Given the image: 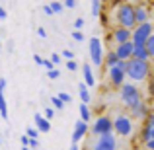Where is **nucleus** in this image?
I'll return each mask as SVG.
<instances>
[{
  "label": "nucleus",
  "instance_id": "nucleus-45",
  "mask_svg": "<svg viewBox=\"0 0 154 150\" xmlns=\"http://www.w3.org/2000/svg\"><path fill=\"white\" fill-rule=\"evenodd\" d=\"M70 150H80V144H72V146H70Z\"/></svg>",
  "mask_w": 154,
  "mask_h": 150
},
{
  "label": "nucleus",
  "instance_id": "nucleus-24",
  "mask_svg": "<svg viewBox=\"0 0 154 150\" xmlns=\"http://www.w3.org/2000/svg\"><path fill=\"white\" fill-rule=\"evenodd\" d=\"M103 0H92V16L94 18H98L100 16V12H102V6H103Z\"/></svg>",
  "mask_w": 154,
  "mask_h": 150
},
{
  "label": "nucleus",
  "instance_id": "nucleus-10",
  "mask_svg": "<svg viewBox=\"0 0 154 150\" xmlns=\"http://www.w3.org/2000/svg\"><path fill=\"white\" fill-rule=\"evenodd\" d=\"M133 8H135V26L150 22V10L146 4H133Z\"/></svg>",
  "mask_w": 154,
  "mask_h": 150
},
{
  "label": "nucleus",
  "instance_id": "nucleus-23",
  "mask_svg": "<svg viewBox=\"0 0 154 150\" xmlns=\"http://www.w3.org/2000/svg\"><path fill=\"white\" fill-rule=\"evenodd\" d=\"M143 47L146 49V53L150 55V59H152V57H154V33L146 39V41H144V45H143Z\"/></svg>",
  "mask_w": 154,
  "mask_h": 150
},
{
  "label": "nucleus",
  "instance_id": "nucleus-43",
  "mask_svg": "<svg viewBox=\"0 0 154 150\" xmlns=\"http://www.w3.org/2000/svg\"><path fill=\"white\" fill-rule=\"evenodd\" d=\"M33 63H35V64H39V66H41L43 59H41V57H39V55H33Z\"/></svg>",
  "mask_w": 154,
  "mask_h": 150
},
{
  "label": "nucleus",
  "instance_id": "nucleus-7",
  "mask_svg": "<svg viewBox=\"0 0 154 150\" xmlns=\"http://www.w3.org/2000/svg\"><path fill=\"white\" fill-rule=\"evenodd\" d=\"M90 150H117V136L113 133L96 136V140L90 142Z\"/></svg>",
  "mask_w": 154,
  "mask_h": 150
},
{
  "label": "nucleus",
  "instance_id": "nucleus-39",
  "mask_svg": "<svg viewBox=\"0 0 154 150\" xmlns=\"http://www.w3.org/2000/svg\"><path fill=\"white\" fill-rule=\"evenodd\" d=\"M98 18L102 20V26H107V14H105V12H100Z\"/></svg>",
  "mask_w": 154,
  "mask_h": 150
},
{
  "label": "nucleus",
  "instance_id": "nucleus-37",
  "mask_svg": "<svg viewBox=\"0 0 154 150\" xmlns=\"http://www.w3.org/2000/svg\"><path fill=\"white\" fill-rule=\"evenodd\" d=\"M63 6L64 8H76V0H64Z\"/></svg>",
  "mask_w": 154,
  "mask_h": 150
},
{
  "label": "nucleus",
  "instance_id": "nucleus-13",
  "mask_svg": "<svg viewBox=\"0 0 154 150\" xmlns=\"http://www.w3.org/2000/svg\"><path fill=\"white\" fill-rule=\"evenodd\" d=\"M113 53H115V57L119 60H129L131 59V53H133V43L127 41V43H121V45H115Z\"/></svg>",
  "mask_w": 154,
  "mask_h": 150
},
{
  "label": "nucleus",
  "instance_id": "nucleus-49",
  "mask_svg": "<svg viewBox=\"0 0 154 150\" xmlns=\"http://www.w3.org/2000/svg\"><path fill=\"white\" fill-rule=\"evenodd\" d=\"M0 144H2V139H0Z\"/></svg>",
  "mask_w": 154,
  "mask_h": 150
},
{
  "label": "nucleus",
  "instance_id": "nucleus-3",
  "mask_svg": "<svg viewBox=\"0 0 154 150\" xmlns=\"http://www.w3.org/2000/svg\"><path fill=\"white\" fill-rule=\"evenodd\" d=\"M111 127H113V135L121 136V139H129V136L135 133L133 119L127 115V113H117V115L111 119Z\"/></svg>",
  "mask_w": 154,
  "mask_h": 150
},
{
  "label": "nucleus",
  "instance_id": "nucleus-15",
  "mask_svg": "<svg viewBox=\"0 0 154 150\" xmlns=\"http://www.w3.org/2000/svg\"><path fill=\"white\" fill-rule=\"evenodd\" d=\"M6 80L0 78V117L4 121H8V103H6V98H4V90H6Z\"/></svg>",
  "mask_w": 154,
  "mask_h": 150
},
{
  "label": "nucleus",
  "instance_id": "nucleus-16",
  "mask_svg": "<svg viewBox=\"0 0 154 150\" xmlns=\"http://www.w3.org/2000/svg\"><path fill=\"white\" fill-rule=\"evenodd\" d=\"M82 74H84V86L86 88H94L96 86V76L92 72V64H82Z\"/></svg>",
  "mask_w": 154,
  "mask_h": 150
},
{
  "label": "nucleus",
  "instance_id": "nucleus-18",
  "mask_svg": "<svg viewBox=\"0 0 154 150\" xmlns=\"http://www.w3.org/2000/svg\"><path fill=\"white\" fill-rule=\"evenodd\" d=\"M131 59H137V60H150V55L146 53V49H144L143 45H133Z\"/></svg>",
  "mask_w": 154,
  "mask_h": 150
},
{
  "label": "nucleus",
  "instance_id": "nucleus-27",
  "mask_svg": "<svg viewBox=\"0 0 154 150\" xmlns=\"http://www.w3.org/2000/svg\"><path fill=\"white\" fill-rule=\"evenodd\" d=\"M57 98H59L60 101H63L64 105H66V103H70V101H72V96H70V94H66V92H60V94L57 96Z\"/></svg>",
  "mask_w": 154,
  "mask_h": 150
},
{
  "label": "nucleus",
  "instance_id": "nucleus-21",
  "mask_svg": "<svg viewBox=\"0 0 154 150\" xmlns=\"http://www.w3.org/2000/svg\"><path fill=\"white\" fill-rule=\"evenodd\" d=\"M117 60H119V59L115 57V53H113V51L103 53V63H105V66H107V68H109V66H115Z\"/></svg>",
  "mask_w": 154,
  "mask_h": 150
},
{
  "label": "nucleus",
  "instance_id": "nucleus-25",
  "mask_svg": "<svg viewBox=\"0 0 154 150\" xmlns=\"http://www.w3.org/2000/svg\"><path fill=\"white\" fill-rule=\"evenodd\" d=\"M49 8H51L53 14H63V10H64V6H63V2H60V0H55V2H51Z\"/></svg>",
  "mask_w": 154,
  "mask_h": 150
},
{
  "label": "nucleus",
  "instance_id": "nucleus-50",
  "mask_svg": "<svg viewBox=\"0 0 154 150\" xmlns=\"http://www.w3.org/2000/svg\"><path fill=\"white\" fill-rule=\"evenodd\" d=\"M123 2H125V0H123Z\"/></svg>",
  "mask_w": 154,
  "mask_h": 150
},
{
  "label": "nucleus",
  "instance_id": "nucleus-30",
  "mask_svg": "<svg viewBox=\"0 0 154 150\" xmlns=\"http://www.w3.org/2000/svg\"><path fill=\"white\" fill-rule=\"evenodd\" d=\"M72 39H74V41H84V33H82V31H78V29H74V31H72Z\"/></svg>",
  "mask_w": 154,
  "mask_h": 150
},
{
  "label": "nucleus",
  "instance_id": "nucleus-47",
  "mask_svg": "<svg viewBox=\"0 0 154 150\" xmlns=\"http://www.w3.org/2000/svg\"><path fill=\"white\" fill-rule=\"evenodd\" d=\"M0 51H2V41H0Z\"/></svg>",
  "mask_w": 154,
  "mask_h": 150
},
{
  "label": "nucleus",
  "instance_id": "nucleus-31",
  "mask_svg": "<svg viewBox=\"0 0 154 150\" xmlns=\"http://www.w3.org/2000/svg\"><path fill=\"white\" fill-rule=\"evenodd\" d=\"M66 68L70 72H76V70H78V63H76V60H68V63H66Z\"/></svg>",
  "mask_w": 154,
  "mask_h": 150
},
{
  "label": "nucleus",
  "instance_id": "nucleus-14",
  "mask_svg": "<svg viewBox=\"0 0 154 150\" xmlns=\"http://www.w3.org/2000/svg\"><path fill=\"white\" fill-rule=\"evenodd\" d=\"M111 37L115 41V45H121V43L131 41V29H125V27H115L111 31Z\"/></svg>",
  "mask_w": 154,
  "mask_h": 150
},
{
  "label": "nucleus",
  "instance_id": "nucleus-44",
  "mask_svg": "<svg viewBox=\"0 0 154 150\" xmlns=\"http://www.w3.org/2000/svg\"><path fill=\"white\" fill-rule=\"evenodd\" d=\"M20 142H22V144H23V146H27V136H26V135H23V136H22V139H20Z\"/></svg>",
  "mask_w": 154,
  "mask_h": 150
},
{
  "label": "nucleus",
  "instance_id": "nucleus-20",
  "mask_svg": "<svg viewBox=\"0 0 154 150\" xmlns=\"http://www.w3.org/2000/svg\"><path fill=\"white\" fill-rule=\"evenodd\" d=\"M80 121H84V123H90L92 121V111H90V107H88L86 103L80 105Z\"/></svg>",
  "mask_w": 154,
  "mask_h": 150
},
{
  "label": "nucleus",
  "instance_id": "nucleus-8",
  "mask_svg": "<svg viewBox=\"0 0 154 150\" xmlns=\"http://www.w3.org/2000/svg\"><path fill=\"white\" fill-rule=\"evenodd\" d=\"M92 133V136H100V135H107V133H113L111 127V117L109 115H100L98 119L92 123V127L88 129Z\"/></svg>",
  "mask_w": 154,
  "mask_h": 150
},
{
  "label": "nucleus",
  "instance_id": "nucleus-12",
  "mask_svg": "<svg viewBox=\"0 0 154 150\" xmlns=\"http://www.w3.org/2000/svg\"><path fill=\"white\" fill-rule=\"evenodd\" d=\"M148 111H150V109H148L146 101L143 99V101H139L137 105H133V107H129V113H127V115L131 117V119H144Z\"/></svg>",
  "mask_w": 154,
  "mask_h": 150
},
{
  "label": "nucleus",
  "instance_id": "nucleus-6",
  "mask_svg": "<svg viewBox=\"0 0 154 150\" xmlns=\"http://www.w3.org/2000/svg\"><path fill=\"white\" fill-rule=\"evenodd\" d=\"M88 53H90V60L94 66H102L103 64V43L100 37H92L88 41Z\"/></svg>",
  "mask_w": 154,
  "mask_h": 150
},
{
  "label": "nucleus",
  "instance_id": "nucleus-5",
  "mask_svg": "<svg viewBox=\"0 0 154 150\" xmlns=\"http://www.w3.org/2000/svg\"><path fill=\"white\" fill-rule=\"evenodd\" d=\"M154 33L152 29V22H144V23H139L131 29V43L133 45H144L148 37Z\"/></svg>",
  "mask_w": 154,
  "mask_h": 150
},
{
  "label": "nucleus",
  "instance_id": "nucleus-17",
  "mask_svg": "<svg viewBox=\"0 0 154 150\" xmlns=\"http://www.w3.org/2000/svg\"><path fill=\"white\" fill-rule=\"evenodd\" d=\"M33 121H35V127H37L39 133H49L51 131V121H47L41 113H35V115H33Z\"/></svg>",
  "mask_w": 154,
  "mask_h": 150
},
{
  "label": "nucleus",
  "instance_id": "nucleus-48",
  "mask_svg": "<svg viewBox=\"0 0 154 150\" xmlns=\"http://www.w3.org/2000/svg\"><path fill=\"white\" fill-rule=\"evenodd\" d=\"M139 150H146V148H139Z\"/></svg>",
  "mask_w": 154,
  "mask_h": 150
},
{
  "label": "nucleus",
  "instance_id": "nucleus-9",
  "mask_svg": "<svg viewBox=\"0 0 154 150\" xmlns=\"http://www.w3.org/2000/svg\"><path fill=\"white\" fill-rule=\"evenodd\" d=\"M107 80H109V84H111L113 88H121V84L127 80V76H125V72L119 70L117 66H109L107 68Z\"/></svg>",
  "mask_w": 154,
  "mask_h": 150
},
{
  "label": "nucleus",
  "instance_id": "nucleus-33",
  "mask_svg": "<svg viewBox=\"0 0 154 150\" xmlns=\"http://www.w3.org/2000/svg\"><path fill=\"white\" fill-rule=\"evenodd\" d=\"M27 148H39V140L37 139H27Z\"/></svg>",
  "mask_w": 154,
  "mask_h": 150
},
{
  "label": "nucleus",
  "instance_id": "nucleus-40",
  "mask_svg": "<svg viewBox=\"0 0 154 150\" xmlns=\"http://www.w3.org/2000/svg\"><path fill=\"white\" fill-rule=\"evenodd\" d=\"M37 35H39L41 39H45V37H47V31H45V27H37Z\"/></svg>",
  "mask_w": 154,
  "mask_h": 150
},
{
  "label": "nucleus",
  "instance_id": "nucleus-28",
  "mask_svg": "<svg viewBox=\"0 0 154 150\" xmlns=\"http://www.w3.org/2000/svg\"><path fill=\"white\" fill-rule=\"evenodd\" d=\"M26 136H27V139H37V136H39V131H37V129H31V127H27V131H26Z\"/></svg>",
  "mask_w": 154,
  "mask_h": 150
},
{
  "label": "nucleus",
  "instance_id": "nucleus-2",
  "mask_svg": "<svg viewBox=\"0 0 154 150\" xmlns=\"http://www.w3.org/2000/svg\"><path fill=\"white\" fill-rule=\"evenodd\" d=\"M125 76L131 78L133 82H144V80L150 76V60L129 59L127 68H125Z\"/></svg>",
  "mask_w": 154,
  "mask_h": 150
},
{
  "label": "nucleus",
  "instance_id": "nucleus-4",
  "mask_svg": "<svg viewBox=\"0 0 154 150\" xmlns=\"http://www.w3.org/2000/svg\"><path fill=\"white\" fill-rule=\"evenodd\" d=\"M119 99L125 103V107H133L139 101H143V92L139 90V86L133 82H123L119 88Z\"/></svg>",
  "mask_w": 154,
  "mask_h": 150
},
{
  "label": "nucleus",
  "instance_id": "nucleus-11",
  "mask_svg": "<svg viewBox=\"0 0 154 150\" xmlns=\"http://www.w3.org/2000/svg\"><path fill=\"white\" fill-rule=\"evenodd\" d=\"M88 129H90L88 123H84V121H76V123H74V131H72V136H70L72 144H78L80 140L88 135Z\"/></svg>",
  "mask_w": 154,
  "mask_h": 150
},
{
  "label": "nucleus",
  "instance_id": "nucleus-42",
  "mask_svg": "<svg viewBox=\"0 0 154 150\" xmlns=\"http://www.w3.org/2000/svg\"><path fill=\"white\" fill-rule=\"evenodd\" d=\"M43 14H47V16H53V12H51V8H49V4H45V6H43Z\"/></svg>",
  "mask_w": 154,
  "mask_h": 150
},
{
  "label": "nucleus",
  "instance_id": "nucleus-29",
  "mask_svg": "<svg viewBox=\"0 0 154 150\" xmlns=\"http://www.w3.org/2000/svg\"><path fill=\"white\" fill-rule=\"evenodd\" d=\"M47 76H49V80H57V78H60V72L57 68H53V70H47Z\"/></svg>",
  "mask_w": 154,
  "mask_h": 150
},
{
  "label": "nucleus",
  "instance_id": "nucleus-22",
  "mask_svg": "<svg viewBox=\"0 0 154 150\" xmlns=\"http://www.w3.org/2000/svg\"><path fill=\"white\" fill-rule=\"evenodd\" d=\"M78 92H80V98H82V103H90L92 98H90V92H88V88L84 86V84H78Z\"/></svg>",
  "mask_w": 154,
  "mask_h": 150
},
{
  "label": "nucleus",
  "instance_id": "nucleus-34",
  "mask_svg": "<svg viewBox=\"0 0 154 150\" xmlns=\"http://www.w3.org/2000/svg\"><path fill=\"white\" fill-rule=\"evenodd\" d=\"M63 57H64L66 60H74V53H72L70 49H64V51H63Z\"/></svg>",
  "mask_w": 154,
  "mask_h": 150
},
{
  "label": "nucleus",
  "instance_id": "nucleus-35",
  "mask_svg": "<svg viewBox=\"0 0 154 150\" xmlns=\"http://www.w3.org/2000/svg\"><path fill=\"white\" fill-rule=\"evenodd\" d=\"M41 66H45V68H47V70H53V68H55V64H53V63H51V60H49V59H43V63H41Z\"/></svg>",
  "mask_w": 154,
  "mask_h": 150
},
{
  "label": "nucleus",
  "instance_id": "nucleus-36",
  "mask_svg": "<svg viewBox=\"0 0 154 150\" xmlns=\"http://www.w3.org/2000/svg\"><path fill=\"white\" fill-rule=\"evenodd\" d=\"M82 26H84V20H82V18H76V20H74V29L80 31V29H82Z\"/></svg>",
  "mask_w": 154,
  "mask_h": 150
},
{
  "label": "nucleus",
  "instance_id": "nucleus-19",
  "mask_svg": "<svg viewBox=\"0 0 154 150\" xmlns=\"http://www.w3.org/2000/svg\"><path fill=\"white\" fill-rule=\"evenodd\" d=\"M152 139H154V125L144 123L143 129H140V140L146 142V140H152Z\"/></svg>",
  "mask_w": 154,
  "mask_h": 150
},
{
  "label": "nucleus",
  "instance_id": "nucleus-46",
  "mask_svg": "<svg viewBox=\"0 0 154 150\" xmlns=\"http://www.w3.org/2000/svg\"><path fill=\"white\" fill-rule=\"evenodd\" d=\"M22 150H31V148H27V146H22Z\"/></svg>",
  "mask_w": 154,
  "mask_h": 150
},
{
  "label": "nucleus",
  "instance_id": "nucleus-26",
  "mask_svg": "<svg viewBox=\"0 0 154 150\" xmlns=\"http://www.w3.org/2000/svg\"><path fill=\"white\" fill-rule=\"evenodd\" d=\"M51 107L55 109V111H63V109H64V103L57 98V96H53V98H51Z\"/></svg>",
  "mask_w": 154,
  "mask_h": 150
},
{
  "label": "nucleus",
  "instance_id": "nucleus-32",
  "mask_svg": "<svg viewBox=\"0 0 154 150\" xmlns=\"http://www.w3.org/2000/svg\"><path fill=\"white\" fill-rule=\"evenodd\" d=\"M53 117H55V109H53V107H45V119L51 121Z\"/></svg>",
  "mask_w": 154,
  "mask_h": 150
},
{
  "label": "nucleus",
  "instance_id": "nucleus-38",
  "mask_svg": "<svg viewBox=\"0 0 154 150\" xmlns=\"http://www.w3.org/2000/svg\"><path fill=\"white\" fill-rule=\"evenodd\" d=\"M49 60H51V63L57 66V64L60 63V55H57V53H55V55H51V59H49Z\"/></svg>",
  "mask_w": 154,
  "mask_h": 150
},
{
  "label": "nucleus",
  "instance_id": "nucleus-41",
  "mask_svg": "<svg viewBox=\"0 0 154 150\" xmlns=\"http://www.w3.org/2000/svg\"><path fill=\"white\" fill-rule=\"evenodd\" d=\"M6 18H8V12L4 10L2 6H0V20H6Z\"/></svg>",
  "mask_w": 154,
  "mask_h": 150
},
{
  "label": "nucleus",
  "instance_id": "nucleus-1",
  "mask_svg": "<svg viewBox=\"0 0 154 150\" xmlns=\"http://www.w3.org/2000/svg\"><path fill=\"white\" fill-rule=\"evenodd\" d=\"M113 8H115L113 20H115L117 27L133 29V27H135V8H133V4H129V2H119V0H115Z\"/></svg>",
  "mask_w": 154,
  "mask_h": 150
}]
</instances>
